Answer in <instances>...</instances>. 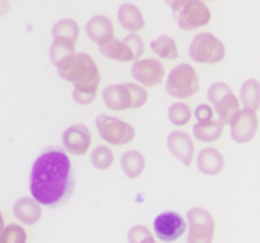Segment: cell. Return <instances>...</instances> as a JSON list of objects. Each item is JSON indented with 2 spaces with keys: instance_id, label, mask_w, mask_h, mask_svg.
<instances>
[{
  "instance_id": "20",
  "label": "cell",
  "mask_w": 260,
  "mask_h": 243,
  "mask_svg": "<svg viewBox=\"0 0 260 243\" xmlns=\"http://www.w3.org/2000/svg\"><path fill=\"white\" fill-rule=\"evenodd\" d=\"M222 131H224V125L219 120H215L213 117L207 120H200L193 126L195 138L203 143H213L219 140L222 135Z\"/></svg>"
},
{
  "instance_id": "6",
  "label": "cell",
  "mask_w": 260,
  "mask_h": 243,
  "mask_svg": "<svg viewBox=\"0 0 260 243\" xmlns=\"http://www.w3.org/2000/svg\"><path fill=\"white\" fill-rule=\"evenodd\" d=\"M224 43L210 32L198 33L189 47V56L192 61L200 64H218L225 58Z\"/></svg>"
},
{
  "instance_id": "3",
  "label": "cell",
  "mask_w": 260,
  "mask_h": 243,
  "mask_svg": "<svg viewBox=\"0 0 260 243\" xmlns=\"http://www.w3.org/2000/svg\"><path fill=\"white\" fill-rule=\"evenodd\" d=\"M102 97L105 105L113 111L139 110L148 102V91L143 85L126 82L105 87Z\"/></svg>"
},
{
  "instance_id": "19",
  "label": "cell",
  "mask_w": 260,
  "mask_h": 243,
  "mask_svg": "<svg viewBox=\"0 0 260 243\" xmlns=\"http://www.w3.org/2000/svg\"><path fill=\"white\" fill-rule=\"evenodd\" d=\"M101 47V53L111 59V61H117V62H129V61H136L134 53L131 52V49L128 47V44L123 40H117L113 38L108 43L99 46Z\"/></svg>"
},
{
  "instance_id": "25",
  "label": "cell",
  "mask_w": 260,
  "mask_h": 243,
  "mask_svg": "<svg viewBox=\"0 0 260 243\" xmlns=\"http://www.w3.org/2000/svg\"><path fill=\"white\" fill-rule=\"evenodd\" d=\"M169 120L175 125V126H184L190 122L192 119V110L187 103H183V102H177V103H172L169 107Z\"/></svg>"
},
{
  "instance_id": "11",
  "label": "cell",
  "mask_w": 260,
  "mask_h": 243,
  "mask_svg": "<svg viewBox=\"0 0 260 243\" xmlns=\"http://www.w3.org/2000/svg\"><path fill=\"white\" fill-rule=\"evenodd\" d=\"M133 78L143 87H157L165 79V65L161 61L149 58V59H137L131 67Z\"/></svg>"
},
{
  "instance_id": "12",
  "label": "cell",
  "mask_w": 260,
  "mask_h": 243,
  "mask_svg": "<svg viewBox=\"0 0 260 243\" xmlns=\"http://www.w3.org/2000/svg\"><path fill=\"white\" fill-rule=\"evenodd\" d=\"M154 231L163 242H174L186 231V221L174 212L161 213L154 221Z\"/></svg>"
},
{
  "instance_id": "8",
  "label": "cell",
  "mask_w": 260,
  "mask_h": 243,
  "mask_svg": "<svg viewBox=\"0 0 260 243\" xmlns=\"http://www.w3.org/2000/svg\"><path fill=\"white\" fill-rule=\"evenodd\" d=\"M174 18L180 29L183 30H197L204 27L212 20V12L206 2L203 0H187L180 8L174 11Z\"/></svg>"
},
{
  "instance_id": "23",
  "label": "cell",
  "mask_w": 260,
  "mask_h": 243,
  "mask_svg": "<svg viewBox=\"0 0 260 243\" xmlns=\"http://www.w3.org/2000/svg\"><path fill=\"white\" fill-rule=\"evenodd\" d=\"M52 37L53 40H67L76 43V40L79 38V26L72 18H62L53 24Z\"/></svg>"
},
{
  "instance_id": "31",
  "label": "cell",
  "mask_w": 260,
  "mask_h": 243,
  "mask_svg": "<svg viewBox=\"0 0 260 243\" xmlns=\"http://www.w3.org/2000/svg\"><path fill=\"white\" fill-rule=\"evenodd\" d=\"M11 9V3L9 0H0V17L6 15Z\"/></svg>"
},
{
  "instance_id": "21",
  "label": "cell",
  "mask_w": 260,
  "mask_h": 243,
  "mask_svg": "<svg viewBox=\"0 0 260 243\" xmlns=\"http://www.w3.org/2000/svg\"><path fill=\"white\" fill-rule=\"evenodd\" d=\"M151 49L152 52L160 58L166 61H172L178 58V46L172 37L161 35L155 40L151 41Z\"/></svg>"
},
{
  "instance_id": "33",
  "label": "cell",
  "mask_w": 260,
  "mask_h": 243,
  "mask_svg": "<svg viewBox=\"0 0 260 243\" xmlns=\"http://www.w3.org/2000/svg\"><path fill=\"white\" fill-rule=\"evenodd\" d=\"M139 243H155V240H154V237H152L151 234H148L145 239H142Z\"/></svg>"
},
{
  "instance_id": "24",
  "label": "cell",
  "mask_w": 260,
  "mask_h": 243,
  "mask_svg": "<svg viewBox=\"0 0 260 243\" xmlns=\"http://www.w3.org/2000/svg\"><path fill=\"white\" fill-rule=\"evenodd\" d=\"M241 102L245 108L257 111L260 108V84L256 79H248L241 87Z\"/></svg>"
},
{
  "instance_id": "26",
  "label": "cell",
  "mask_w": 260,
  "mask_h": 243,
  "mask_svg": "<svg viewBox=\"0 0 260 243\" xmlns=\"http://www.w3.org/2000/svg\"><path fill=\"white\" fill-rule=\"evenodd\" d=\"M72 53H75V43L67 41V40H53L50 50H49V56H50V61L53 65Z\"/></svg>"
},
{
  "instance_id": "30",
  "label": "cell",
  "mask_w": 260,
  "mask_h": 243,
  "mask_svg": "<svg viewBox=\"0 0 260 243\" xmlns=\"http://www.w3.org/2000/svg\"><path fill=\"white\" fill-rule=\"evenodd\" d=\"M213 110H212V107L210 105H206V103H203V105H198L197 107V110H195V117H197V120L200 122V120H207V119H212L213 117Z\"/></svg>"
},
{
  "instance_id": "14",
  "label": "cell",
  "mask_w": 260,
  "mask_h": 243,
  "mask_svg": "<svg viewBox=\"0 0 260 243\" xmlns=\"http://www.w3.org/2000/svg\"><path fill=\"white\" fill-rule=\"evenodd\" d=\"M168 148L171 154L184 166H190L195 155V145L192 137L184 131H174L168 137Z\"/></svg>"
},
{
  "instance_id": "27",
  "label": "cell",
  "mask_w": 260,
  "mask_h": 243,
  "mask_svg": "<svg viewBox=\"0 0 260 243\" xmlns=\"http://www.w3.org/2000/svg\"><path fill=\"white\" fill-rule=\"evenodd\" d=\"M113 160H114V155L108 146H98L91 152V164L99 170H105L111 167Z\"/></svg>"
},
{
  "instance_id": "1",
  "label": "cell",
  "mask_w": 260,
  "mask_h": 243,
  "mask_svg": "<svg viewBox=\"0 0 260 243\" xmlns=\"http://www.w3.org/2000/svg\"><path fill=\"white\" fill-rule=\"evenodd\" d=\"M75 180L69 157L59 149H47L34 163L30 193L46 207H59L73 192Z\"/></svg>"
},
{
  "instance_id": "17",
  "label": "cell",
  "mask_w": 260,
  "mask_h": 243,
  "mask_svg": "<svg viewBox=\"0 0 260 243\" xmlns=\"http://www.w3.org/2000/svg\"><path fill=\"white\" fill-rule=\"evenodd\" d=\"M197 164L200 172L206 173V175H218L222 169H224V157L222 154L215 149V148H206L200 152L198 158H197Z\"/></svg>"
},
{
  "instance_id": "32",
  "label": "cell",
  "mask_w": 260,
  "mask_h": 243,
  "mask_svg": "<svg viewBox=\"0 0 260 243\" xmlns=\"http://www.w3.org/2000/svg\"><path fill=\"white\" fill-rule=\"evenodd\" d=\"M165 2H166L168 6L172 8V11H175L177 8H180V6H181L183 3H186L187 0H165Z\"/></svg>"
},
{
  "instance_id": "2",
  "label": "cell",
  "mask_w": 260,
  "mask_h": 243,
  "mask_svg": "<svg viewBox=\"0 0 260 243\" xmlns=\"http://www.w3.org/2000/svg\"><path fill=\"white\" fill-rule=\"evenodd\" d=\"M58 75L73 84V100L79 105H90L98 96L101 72L88 53H72L55 64Z\"/></svg>"
},
{
  "instance_id": "5",
  "label": "cell",
  "mask_w": 260,
  "mask_h": 243,
  "mask_svg": "<svg viewBox=\"0 0 260 243\" xmlns=\"http://www.w3.org/2000/svg\"><path fill=\"white\" fill-rule=\"evenodd\" d=\"M207 99L212 103L213 113H216L218 120L225 126L232 122L236 113L241 110V102L235 96L230 85L225 82H215L207 91Z\"/></svg>"
},
{
  "instance_id": "22",
  "label": "cell",
  "mask_w": 260,
  "mask_h": 243,
  "mask_svg": "<svg viewBox=\"0 0 260 243\" xmlns=\"http://www.w3.org/2000/svg\"><path fill=\"white\" fill-rule=\"evenodd\" d=\"M122 169L128 178H137L145 170V157L139 151H128L122 155Z\"/></svg>"
},
{
  "instance_id": "13",
  "label": "cell",
  "mask_w": 260,
  "mask_h": 243,
  "mask_svg": "<svg viewBox=\"0 0 260 243\" xmlns=\"http://www.w3.org/2000/svg\"><path fill=\"white\" fill-rule=\"evenodd\" d=\"M91 145V132L84 123H76L67 128L62 134V146L67 152L82 157L88 152Z\"/></svg>"
},
{
  "instance_id": "34",
  "label": "cell",
  "mask_w": 260,
  "mask_h": 243,
  "mask_svg": "<svg viewBox=\"0 0 260 243\" xmlns=\"http://www.w3.org/2000/svg\"><path fill=\"white\" fill-rule=\"evenodd\" d=\"M3 228V216H2V212H0V230Z\"/></svg>"
},
{
  "instance_id": "35",
  "label": "cell",
  "mask_w": 260,
  "mask_h": 243,
  "mask_svg": "<svg viewBox=\"0 0 260 243\" xmlns=\"http://www.w3.org/2000/svg\"><path fill=\"white\" fill-rule=\"evenodd\" d=\"M203 2H215V0H203Z\"/></svg>"
},
{
  "instance_id": "16",
  "label": "cell",
  "mask_w": 260,
  "mask_h": 243,
  "mask_svg": "<svg viewBox=\"0 0 260 243\" xmlns=\"http://www.w3.org/2000/svg\"><path fill=\"white\" fill-rule=\"evenodd\" d=\"M117 20L123 29L131 33H136L145 27V17L142 11L133 3H123L117 11Z\"/></svg>"
},
{
  "instance_id": "4",
  "label": "cell",
  "mask_w": 260,
  "mask_h": 243,
  "mask_svg": "<svg viewBox=\"0 0 260 243\" xmlns=\"http://www.w3.org/2000/svg\"><path fill=\"white\" fill-rule=\"evenodd\" d=\"M200 78L190 64H178L174 67L166 81V91L175 99H189L200 91Z\"/></svg>"
},
{
  "instance_id": "10",
  "label": "cell",
  "mask_w": 260,
  "mask_h": 243,
  "mask_svg": "<svg viewBox=\"0 0 260 243\" xmlns=\"http://www.w3.org/2000/svg\"><path fill=\"white\" fill-rule=\"evenodd\" d=\"M229 125L232 126V138L236 143H248L257 134V111H253L250 108L239 110Z\"/></svg>"
},
{
  "instance_id": "15",
  "label": "cell",
  "mask_w": 260,
  "mask_h": 243,
  "mask_svg": "<svg viewBox=\"0 0 260 243\" xmlns=\"http://www.w3.org/2000/svg\"><path fill=\"white\" fill-rule=\"evenodd\" d=\"M85 32L88 38L98 46H102L114 38V26L107 15L91 17L85 24Z\"/></svg>"
},
{
  "instance_id": "28",
  "label": "cell",
  "mask_w": 260,
  "mask_h": 243,
  "mask_svg": "<svg viewBox=\"0 0 260 243\" xmlns=\"http://www.w3.org/2000/svg\"><path fill=\"white\" fill-rule=\"evenodd\" d=\"M0 243H26V231L17 224H9L0 230Z\"/></svg>"
},
{
  "instance_id": "7",
  "label": "cell",
  "mask_w": 260,
  "mask_h": 243,
  "mask_svg": "<svg viewBox=\"0 0 260 243\" xmlns=\"http://www.w3.org/2000/svg\"><path fill=\"white\" fill-rule=\"evenodd\" d=\"M96 128L101 138L113 146H125L136 137V129L129 123L105 114L96 117Z\"/></svg>"
},
{
  "instance_id": "9",
  "label": "cell",
  "mask_w": 260,
  "mask_h": 243,
  "mask_svg": "<svg viewBox=\"0 0 260 243\" xmlns=\"http://www.w3.org/2000/svg\"><path fill=\"white\" fill-rule=\"evenodd\" d=\"M189 234L187 243H213L215 221L213 216L201 207H195L187 213Z\"/></svg>"
},
{
  "instance_id": "18",
  "label": "cell",
  "mask_w": 260,
  "mask_h": 243,
  "mask_svg": "<svg viewBox=\"0 0 260 243\" xmlns=\"http://www.w3.org/2000/svg\"><path fill=\"white\" fill-rule=\"evenodd\" d=\"M14 215L20 222L34 225L41 219V204L30 198H20L14 204Z\"/></svg>"
},
{
  "instance_id": "29",
  "label": "cell",
  "mask_w": 260,
  "mask_h": 243,
  "mask_svg": "<svg viewBox=\"0 0 260 243\" xmlns=\"http://www.w3.org/2000/svg\"><path fill=\"white\" fill-rule=\"evenodd\" d=\"M123 41L128 44V47H129V49H131V52L134 53L136 61H137V59H140V58H142V55H143V52H145V43H143V40H142L139 35L131 33V35L125 37V38H123Z\"/></svg>"
}]
</instances>
